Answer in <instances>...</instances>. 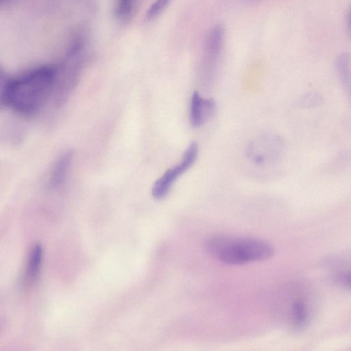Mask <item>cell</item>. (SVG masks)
Masks as SVG:
<instances>
[{
	"label": "cell",
	"mask_w": 351,
	"mask_h": 351,
	"mask_svg": "<svg viewBox=\"0 0 351 351\" xmlns=\"http://www.w3.org/2000/svg\"><path fill=\"white\" fill-rule=\"evenodd\" d=\"M207 252L228 265H242L269 258L273 247L267 241L253 238L217 236L206 243Z\"/></svg>",
	"instance_id": "2"
},
{
	"label": "cell",
	"mask_w": 351,
	"mask_h": 351,
	"mask_svg": "<svg viewBox=\"0 0 351 351\" xmlns=\"http://www.w3.org/2000/svg\"><path fill=\"white\" fill-rule=\"evenodd\" d=\"M56 66L34 68L16 77L1 72V106L23 116L39 112L53 95Z\"/></svg>",
	"instance_id": "1"
},
{
	"label": "cell",
	"mask_w": 351,
	"mask_h": 351,
	"mask_svg": "<svg viewBox=\"0 0 351 351\" xmlns=\"http://www.w3.org/2000/svg\"><path fill=\"white\" fill-rule=\"evenodd\" d=\"M43 249L40 244H36L32 249L29 261V274L32 279H34L41 265Z\"/></svg>",
	"instance_id": "11"
},
{
	"label": "cell",
	"mask_w": 351,
	"mask_h": 351,
	"mask_svg": "<svg viewBox=\"0 0 351 351\" xmlns=\"http://www.w3.org/2000/svg\"><path fill=\"white\" fill-rule=\"evenodd\" d=\"M339 280L343 285L351 289V270L342 274Z\"/></svg>",
	"instance_id": "14"
},
{
	"label": "cell",
	"mask_w": 351,
	"mask_h": 351,
	"mask_svg": "<svg viewBox=\"0 0 351 351\" xmlns=\"http://www.w3.org/2000/svg\"><path fill=\"white\" fill-rule=\"evenodd\" d=\"M346 23H347L348 30L349 33L351 34V6L349 10L348 14L347 15Z\"/></svg>",
	"instance_id": "15"
},
{
	"label": "cell",
	"mask_w": 351,
	"mask_h": 351,
	"mask_svg": "<svg viewBox=\"0 0 351 351\" xmlns=\"http://www.w3.org/2000/svg\"><path fill=\"white\" fill-rule=\"evenodd\" d=\"M293 319L298 328H303L308 319V310L305 304L301 300L295 301L293 304Z\"/></svg>",
	"instance_id": "10"
},
{
	"label": "cell",
	"mask_w": 351,
	"mask_h": 351,
	"mask_svg": "<svg viewBox=\"0 0 351 351\" xmlns=\"http://www.w3.org/2000/svg\"><path fill=\"white\" fill-rule=\"evenodd\" d=\"M172 0H155L148 8L145 19L151 21L157 18L168 6Z\"/></svg>",
	"instance_id": "13"
},
{
	"label": "cell",
	"mask_w": 351,
	"mask_h": 351,
	"mask_svg": "<svg viewBox=\"0 0 351 351\" xmlns=\"http://www.w3.org/2000/svg\"><path fill=\"white\" fill-rule=\"evenodd\" d=\"M336 67L340 80L351 100V61L348 55H340L336 62Z\"/></svg>",
	"instance_id": "9"
},
{
	"label": "cell",
	"mask_w": 351,
	"mask_h": 351,
	"mask_svg": "<svg viewBox=\"0 0 351 351\" xmlns=\"http://www.w3.org/2000/svg\"><path fill=\"white\" fill-rule=\"evenodd\" d=\"M0 1H1V3H3V2H6V1H8V0H0Z\"/></svg>",
	"instance_id": "16"
},
{
	"label": "cell",
	"mask_w": 351,
	"mask_h": 351,
	"mask_svg": "<svg viewBox=\"0 0 351 351\" xmlns=\"http://www.w3.org/2000/svg\"><path fill=\"white\" fill-rule=\"evenodd\" d=\"M83 46L75 43L70 49L65 60L56 66L54 99L58 105L62 104L73 90L83 65Z\"/></svg>",
	"instance_id": "3"
},
{
	"label": "cell",
	"mask_w": 351,
	"mask_h": 351,
	"mask_svg": "<svg viewBox=\"0 0 351 351\" xmlns=\"http://www.w3.org/2000/svg\"><path fill=\"white\" fill-rule=\"evenodd\" d=\"M224 41V29L221 25L213 27L206 37L202 69L205 75H210L215 69L220 57Z\"/></svg>",
	"instance_id": "5"
},
{
	"label": "cell",
	"mask_w": 351,
	"mask_h": 351,
	"mask_svg": "<svg viewBox=\"0 0 351 351\" xmlns=\"http://www.w3.org/2000/svg\"><path fill=\"white\" fill-rule=\"evenodd\" d=\"M198 154V145L193 141L185 150L179 163L167 170L154 184L152 195L156 199H163L170 191L178 177L195 163Z\"/></svg>",
	"instance_id": "4"
},
{
	"label": "cell",
	"mask_w": 351,
	"mask_h": 351,
	"mask_svg": "<svg viewBox=\"0 0 351 351\" xmlns=\"http://www.w3.org/2000/svg\"><path fill=\"white\" fill-rule=\"evenodd\" d=\"M73 158V153L71 150L64 152L58 158L52 168L50 176L49 184L52 189H58L63 184Z\"/></svg>",
	"instance_id": "8"
},
{
	"label": "cell",
	"mask_w": 351,
	"mask_h": 351,
	"mask_svg": "<svg viewBox=\"0 0 351 351\" xmlns=\"http://www.w3.org/2000/svg\"><path fill=\"white\" fill-rule=\"evenodd\" d=\"M134 6V0H117L116 15L122 21L130 19Z\"/></svg>",
	"instance_id": "12"
},
{
	"label": "cell",
	"mask_w": 351,
	"mask_h": 351,
	"mask_svg": "<svg viewBox=\"0 0 351 351\" xmlns=\"http://www.w3.org/2000/svg\"><path fill=\"white\" fill-rule=\"evenodd\" d=\"M215 107L213 98H203L195 91L191 97L189 117L192 126L198 128L204 124L213 114Z\"/></svg>",
	"instance_id": "6"
},
{
	"label": "cell",
	"mask_w": 351,
	"mask_h": 351,
	"mask_svg": "<svg viewBox=\"0 0 351 351\" xmlns=\"http://www.w3.org/2000/svg\"><path fill=\"white\" fill-rule=\"evenodd\" d=\"M275 145V139L268 136H262L253 141L248 146L247 154L249 159L255 165H265L271 158L275 151L272 147Z\"/></svg>",
	"instance_id": "7"
}]
</instances>
